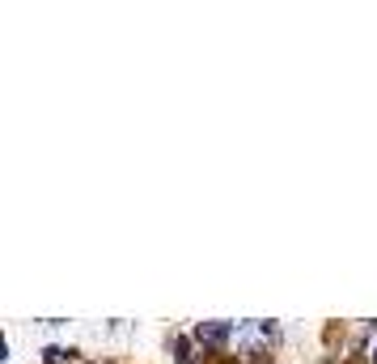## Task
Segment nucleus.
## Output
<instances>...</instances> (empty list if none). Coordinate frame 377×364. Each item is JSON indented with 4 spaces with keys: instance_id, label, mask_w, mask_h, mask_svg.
Here are the masks:
<instances>
[{
    "instance_id": "2",
    "label": "nucleus",
    "mask_w": 377,
    "mask_h": 364,
    "mask_svg": "<svg viewBox=\"0 0 377 364\" xmlns=\"http://www.w3.org/2000/svg\"><path fill=\"white\" fill-rule=\"evenodd\" d=\"M238 330H233V322H199L195 326V339L199 343H212V348H220V343H229Z\"/></svg>"
},
{
    "instance_id": "1",
    "label": "nucleus",
    "mask_w": 377,
    "mask_h": 364,
    "mask_svg": "<svg viewBox=\"0 0 377 364\" xmlns=\"http://www.w3.org/2000/svg\"><path fill=\"white\" fill-rule=\"evenodd\" d=\"M275 322H242L238 326V343L246 348V360L250 364H259V356H263V348L267 343H275Z\"/></svg>"
},
{
    "instance_id": "3",
    "label": "nucleus",
    "mask_w": 377,
    "mask_h": 364,
    "mask_svg": "<svg viewBox=\"0 0 377 364\" xmlns=\"http://www.w3.org/2000/svg\"><path fill=\"white\" fill-rule=\"evenodd\" d=\"M72 356H77V352H68V348H47L43 352V364H68Z\"/></svg>"
},
{
    "instance_id": "4",
    "label": "nucleus",
    "mask_w": 377,
    "mask_h": 364,
    "mask_svg": "<svg viewBox=\"0 0 377 364\" xmlns=\"http://www.w3.org/2000/svg\"><path fill=\"white\" fill-rule=\"evenodd\" d=\"M369 360H373V364H377V348H373V356H369Z\"/></svg>"
}]
</instances>
